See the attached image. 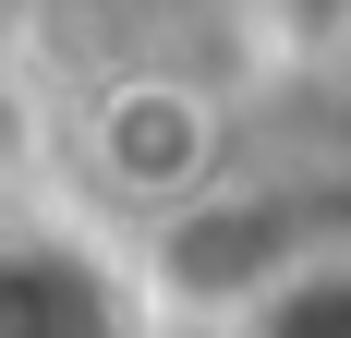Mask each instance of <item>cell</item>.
I'll return each instance as SVG.
<instances>
[{"label": "cell", "instance_id": "obj_1", "mask_svg": "<svg viewBox=\"0 0 351 338\" xmlns=\"http://www.w3.org/2000/svg\"><path fill=\"white\" fill-rule=\"evenodd\" d=\"M85 157H97L121 194L170 205V194H194V181H206V109L182 97V85H121V97L85 121Z\"/></svg>", "mask_w": 351, "mask_h": 338}, {"label": "cell", "instance_id": "obj_3", "mask_svg": "<svg viewBox=\"0 0 351 338\" xmlns=\"http://www.w3.org/2000/svg\"><path fill=\"white\" fill-rule=\"evenodd\" d=\"M243 338H351V254H291L279 278L243 290Z\"/></svg>", "mask_w": 351, "mask_h": 338}, {"label": "cell", "instance_id": "obj_2", "mask_svg": "<svg viewBox=\"0 0 351 338\" xmlns=\"http://www.w3.org/2000/svg\"><path fill=\"white\" fill-rule=\"evenodd\" d=\"M0 338H121V314L61 242L0 230Z\"/></svg>", "mask_w": 351, "mask_h": 338}]
</instances>
